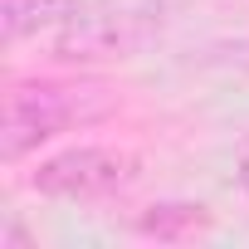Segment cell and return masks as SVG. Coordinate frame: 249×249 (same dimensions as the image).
I'll list each match as a JSON object with an SVG mask.
<instances>
[{
    "label": "cell",
    "instance_id": "1",
    "mask_svg": "<svg viewBox=\"0 0 249 249\" xmlns=\"http://www.w3.org/2000/svg\"><path fill=\"white\" fill-rule=\"evenodd\" d=\"M161 35V5L152 0H117V5L78 10L59 30H49V59L59 64H112L132 59Z\"/></svg>",
    "mask_w": 249,
    "mask_h": 249
},
{
    "label": "cell",
    "instance_id": "2",
    "mask_svg": "<svg viewBox=\"0 0 249 249\" xmlns=\"http://www.w3.org/2000/svg\"><path fill=\"white\" fill-rule=\"evenodd\" d=\"M103 103H93V88H59V83H15L0 112V157L20 161L39 142L59 137L64 127L93 117Z\"/></svg>",
    "mask_w": 249,
    "mask_h": 249
},
{
    "label": "cell",
    "instance_id": "3",
    "mask_svg": "<svg viewBox=\"0 0 249 249\" xmlns=\"http://www.w3.org/2000/svg\"><path fill=\"white\" fill-rule=\"evenodd\" d=\"M142 176V157L127 147H69L35 166L30 186L49 200H103Z\"/></svg>",
    "mask_w": 249,
    "mask_h": 249
},
{
    "label": "cell",
    "instance_id": "4",
    "mask_svg": "<svg viewBox=\"0 0 249 249\" xmlns=\"http://www.w3.org/2000/svg\"><path fill=\"white\" fill-rule=\"evenodd\" d=\"M78 10H83V0H0V35H5V44H20L30 35L59 30Z\"/></svg>",
    "mask_w": 249,
    "mask_h": 249
},
{
    "label": "cell",
    "instance_id": "5",
    "mask_svg": "<svg viewBox=\"0 0 249 249\" xmlns=\"http://www.w3.org/2000/svg\"><path fill=\"white\" fill-rule=\"evenodd\" d=\"M215 220L200 200H161V205H147L137 215V230L147 239H161V244H186L196 234H205Z\"/></svg>",
    "mask_w": 249,
    "mask_h": 249
},
{
    "label": "cell",
    "instance_id": "6",
    "mask_svg": "<svg viewBox=\"0 0 249 249\" xmlns=\"http://www.w3.org/2000/svg\"><path fill=\"white\" fill-rule=\"evenodd\" d=\"M0 249H30V234L20 225H5V234H0Z\"/></svg>",
    "mask_w": 249,
    "mask_h": 249
},
{
    "label": "cell",
    "instance_id": "7",
    "mask_svg": "<svg viewBox=\"0 0 249 249\" xmlns=\"http://www.w3.org/2000/svg\"><path fill=\"white\" fill-rule=\"evenodd\" d=\"M234 176H239V186H244V196H249V142H244L239 157H234Z\"/></svg>",
    "mask_w": 249,
    "mask_h": 249
}]
</instances>
